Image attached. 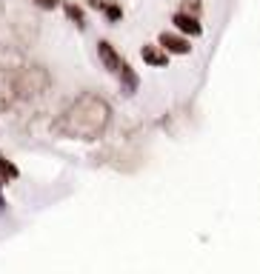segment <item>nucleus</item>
Wrapping results in <instances>:
<instances>
[{"instance_id": "3", "label": "nucleus", "mask_w": 260, "mask_h": 274, "mask_svg": "<svg viewBox=\"0 0 260 274\" xmlns=\"http://www.w3.org/2000/svg\"><path fill=\"white\" fill-rule=\"evenodd\" d=\"M160 46L163 49H169V52H175V54H186L189 52V43L183 40V37H175V35H160Z\"/></svg>"}, {"instance_id": "4", "label": "nucleus", "mask_w": 260, "mask_h": 274, "mask_svg": "<svg viewBox=\"0 0 260 274\" xmlns=\"http://www.w3.org/2000/svg\"><path fill=\"white\" fill-rule=\"evenodd\" d=\"M175 23H178L180 32H189V35H200V26H198V20L192 18V15H175Z\"/></svg>"}, {"instance_id": "5", "label": "nucleus", "mask_w": 260, "mask_h": 274, "mask_svg": "<svg viewBox=\"0 0 260 274\" xmlns=\"http://www.w3.org/2000/svg\"><path fill=\"white\" fill-rule=\"evenodd\" d=\"M140 54H143V60H146V63H152V66H166V63H169V57H166L160 49H154V46H146Z\"/></svg>"}, {"instance_id": "2", "label": "nucleus", "mask_w": 260, "mask_h": 274, "mask_svg": "<svg viewBox=\"0 0 260 274\" xmlns=\"http://www.w3.org/2000/svg\"><path fill=\"white\" fill-rule=\"evenodd\" d=\"M98 54H100V60L106 63V69H112V71H120V57L115 54V49H112V43H98Z\"/></svg>"}, {"instance_id": "8", "label": "nucleus", "mask_w": 260, "mask_h": 274, "mask_svg": "<svg viewBox=\"0 0 260 274\" xmlns=\"http://www.w3.org/2000/svg\"><path fill=\"white\" fill-rule=\"evenodd\" d=\"M37 3H40L43 9H54V6H57V0H37Z\"/></svg>"}, {"instance_id": "1", "label": "nucleus", "mask_w": 260, "mask_h": 274, "mask_svg": "<svg viewBox=\"0 0 260 274\" xmlns=\"http://www.w3.org/2000/svg\"><path fill=\"white\" fill-rule=\"evenodd\" d=\"M106 120H109V106L103 100L86 95L66 112V117L60 120L57 129L66 134H74V137H95V134L103 132Z\"/></svg>"}, {"instance_id": "7", "label": "nucleus", "mask_w": 260, "mask_h": 274, "mask_svg": "<svg viewBox=\"0 0 260 274\" xmlns=\"http://www.w3.org/2000/svg\"><path fill=\"white\" fill-rule=\"evenodd\" d=\"M66 12H69V18H72V20H77V23H83V12L77 9V6H69V9H66Z\"/></svg>"}, {"instance_id": "6", "label": "nucleus", "mask_w": 260, "mask_h": 274, "mask_svg": "<svg viewBox=\"0 0 260 274\" xmlns=\"http://www.w3.org/2000/svg\"><path fill=\"white\" fill-rule=\"evenodd\" d=\"M0 174H3V180H15V177H18V168L12 166L9 160L0 157Z\"/></svg>"}]
</instances>
